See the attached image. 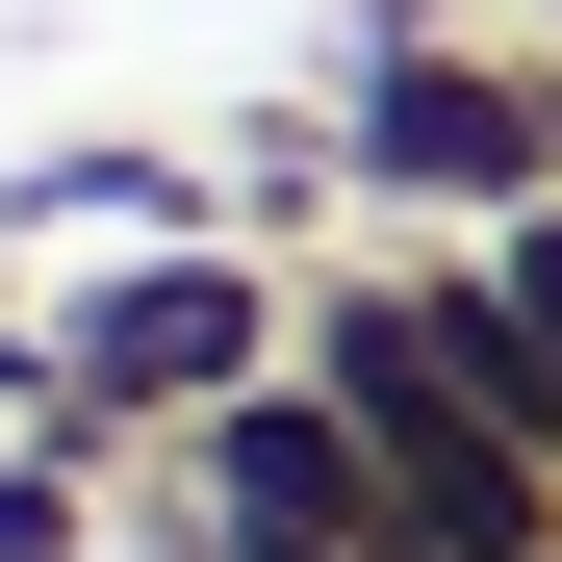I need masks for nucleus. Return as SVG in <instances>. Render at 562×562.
<instances>
[{"label": "nucleus", "instance_id": "obj_1", "mask_svg": "<svg viewBox=\"0 0 562 562\" xmlns=\"http://www.w3.org/2000/svg\"><path fill=\"white\" fill-rule=\"evenodd\" d=\"M52 358H77V384H52L77 460H179L231 384L307 358V281H281L256 231H154V256H77V281H52Z\"/></svg>", "mask_w": 562, "mask_h": 562}, {"label": "nucleus", "instance_id": "obj_2", "mask_svg": "<svg viewBox=\"0 0 562 562\" xmlns=\"http://www.w3.org/2000/svg\"><path fill=\"white\" fill-rule=\"evenodd\" d=\"M333 128H358V205H409V231H512V205H562V52H537V26H460V0L358 26Z\"/></svg>", "mask_w": 562, "mask_h": 562}, {"label": "nucleus", "instance_id": "obj_3", "mask_svg": "<svg viewBox=\"0 0 562 562\" xmlns=\"http://www.w3.org/2000/svg\"><path fill=\"white\" fill-rule=\"evenodd\" d=\"M154 231H231L205 154H52L26 205H0V256H154Z\"/></svg>", "mask_w": 562, "mask_h": 562}, {"label": "nucleus", "instance_id": "obj_4", "mask_svg": "<svg viewBox=\"0 0 562 562\" xmlns=\"http://www.w3.org/2000/svg\"><path fill=\"white\" fill-rule=\"evenodd\" d=\"M103 486H128V460H77V435H0V562H103Z\"/></svg>", "mask_w": 562, "mask_h": 562}, {"label": "nucleus", "instance_id": "obj_5", "mask_svg": "<svg viewBox=\"0 0 562 562\" xmlns=\"http://www.w3.org/2000/svg\"><path fill=\"white\" fill-rule=\"evenodd\" d=\"M128 562H307V537H205V512H154V537H128Z\"/></svg>", "mask_w": 562, "mask_h": 562}, {"label": "nucleus", "instance_id": "obj_6", "mask_svg": "<svg viewBox=\"0 0 562 562\" xmlns=\"http://www.w3.org/2000/svg\"><path fill=\"white\" fill-rule=\"evenodd\" d=\"M537 52H562V0H537Z\"/></svg>", "mask_w": 562, "mask_h": 562}]
</instances>
